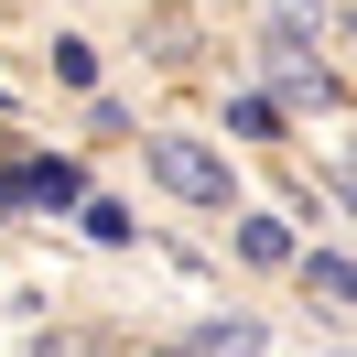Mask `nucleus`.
Wrapping results in <instances>:
<instances>
[{"mask_svg":"<svg viewBox=\"0 0 357 357\" xmlns=\"http://www.w3.org/2000/svg\"><path fill=\"white\" fill-rule=\"evenodd\" d=\"M347 184H357V152H347Z\"/></svg>","mask_w":357,"mask_h":357,"instance_id":"1a4fd4ad","label":"nucleus"},{"mask_svg":"<svg viewBox=\"0 0 357 357\" xmlns=\"http://www.w3.org/2000/svg\"><path fill=\"white\" fill-rule=\"evenodd\" d=\"M303 282L325 292V303H357V260H335V249H314V260H303Z\"/></svg>","mask_w":357,"mask_h":357,"instance_id":"20e7f679","label":"nucleus"},{"mask_svg":"<svg viewBox=\"0 0 357 357\" xmlns=\"http://www.w3.org/2000/svg\"><path fill=\"white\" fill-rule=\"evenodd\" d=\"M162 357H195V347H162Z\"/></svg>","mask_w":357,"mask_h":357,"instance_id":"6e6552de","label":"nucleus"},{"mask_svg":"<svg viewBox=\"0 0 357 357\" xmlns=\"http://www.w3.org/2000/svg\"><path fill=\"white\" fill-rule=\"evenodd\" d=\"M238 260H260V271H292V227H282V217H238Z\"/></svg>","mask_w":357,"mask_h":357,"instance_id":"7ed1b4c3","label":"nucleus"},{"mask_svg":"<svg viewBox=\"0 0 357 357\" xmlns=\"http://www.w3.org/2000/svg\"><path fill=\"white\" fill-rule=\"evenodd\" d=\"M87 238H109V249H119V238H130V206H109V195H87Z\"/></svg>","mask_w":357,"mask_h":357,"instance_id":"39448f33","label":"nucleus"},{"mask_svg":"<svg viewBox=\"0 0 357 357\" xmlns=\"http://www.w3.org/2000/svg\"><path fill=\"white\" fill-rule=\"evenodd\" d=\"M249 347H260L249 325H206V335H195V357H249Z\"/></svg>","mask_w":357,"mask_h":357,"instance_id":"423d86ee","label":"nucleus"},{"mask_svg":"<svg viewBox=\"0 0 357 357\" xmlns=\"http://www.w3.org/2000/svg\"><path fill=\"white\" fill-rule=\"evenodd\" d=\"M0 195H22V206H76V162H11Z\"/></svg>","mask_w":357,"mask_h":357,"instance_id":"f03ea898","label":"nucleus"},{"mask_svg":"<svg viewBox=\"0 0 357 357\" xmlns=\"http://www.w3.org/2000/svg\"><path fill=\"white\" fill-rule=\"evenodd\" d=\"M44 357H98V347H76V335H66V347H44Z\"/></svg>","mask_w":357,"mask_h":357,"instance_id":"0eeeda50","label":"nucleus"},{"mask_svg":"<svg viewBox=\"0 0 357 357\" xmlns=\"http://www.w3.org/2000/svg\"><path fill=\"white\" fill-rule=\"evenodd\" d=\"M141 152H152V174L174 184L184 206H227V162L206 152V141H141Z\"/></svg>","mask_w":357,"mask_h":357,"instance_id":"f257e3e1","label":"nucleus"}]
</instances>
